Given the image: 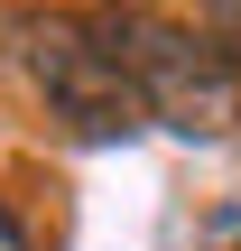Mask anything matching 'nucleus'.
Here are the masks:
<instances>
[{"label":"nucleus","mask_w":241,"mask_h":251,"mask_svg":"<svg viewBox=\"0 0 241 251\" xmlns=\"http://www.w3.org/2000/svg\"><path fill=\"white\" fill-rule=\"evenodd\" d=\"M19 65H28L37 102L74 140H130V130H149L139 84L121 65V37H111V9L102 19H65V9L56 19H28L19 28Z\"/></svg>","instance_id":"f257e3e1"},{"label":"nucleus","mask_w":241,"mask_h":251,"mask_svg":"<svg viewBox=\"0 0 241 251\" xmlns=\"http://www.w3.org/2000/svg\"><path fill=\"white\" fill-rule=\"evenodd\" d=\"M111 37H121V65H130L139 112L158 130H176V140H232L241 130V75L223 65L214 37L149 19V9H111Z\"/></svg>","instance_id":"f03ea898"},{"label":"nucleus","mask_w":241,"mask_h":251,"mask_svg":"<svg viewBox=\"0 0 241 251\" xmlns=\"http://www.w3.org/2000/svg\"><path fill=\"white\" fill-rule=\"evenodd\" d=\"M204 37L223 47V65L241 75V0H204Z\"/></svg>","instance_id":"7ed1b4c3"},{"label":"nucleus","mask_w":241,"mask_h":251,"mask_svg":"<svg viewBox=\"0 0 241 251\" xmlns=\"http://www.w3.org/2000/svg\"><path fill=\"white\" fill-rule=\"evenodd\" d=\"M0 251H28V233H19V224H9V214H0Z\"/></svg>","instance_id":"20e7f679"}]
</instances>
